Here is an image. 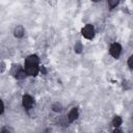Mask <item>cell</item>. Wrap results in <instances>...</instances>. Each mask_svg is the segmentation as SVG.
I'll return each mask as SVG.
<instances>
[{
	"mask_svg": "<svg viewBox=\"0 0 133 133\" xmlns=\"http://www.w3.org/2000/svg\"><path fill=\"white\" fill-rule=\"evenodd\" d=\"M82 35L87 39H91L95 36V28H94V26L90 25V24L85 25V27L82 29Z\"/></svg>",
	"mask_w": 133,
	"mask_h": 133,
	"instance_id": "cell-1",
	"label": "cell"
},
{
	"mask_svg": "<svg viewBox=\"0 0 133 133\" xmlns=\"http://www.w3.org/2000/svg\"><path fill=\"white\" fill-rule=\"evenodd\" d=\"M109 52H110V54H111L112 57H114V58H118L119 55H121V52H122V47H121V45L117 44V43L112 44V45L110 46Z\"/></svg>",
	"mask_w": 133,
	"mask_h": 133,
	"instance_id": "cell-2",
	"label": "cell"
},
{
	"mask_svg": "<svg viewBox=\"0 0 133 133\" xmlns=\"http://www.w3.org/2000/svg\"><path fill=\"white\" fill-rule=\"evenodd\" d=\"M25 71L29 76H36L39 71L38 64H25Z\"/></svg>",
	"mask_w": 133,
	"mask_h": 133,
	"instance_id": "cell-3",
	"label": "cell"
},
{
	"mask_svg": "<svg viewBox=\"0 0 133 133\" xmlns=\"http://www.w3.org/2000/svg\"><path fill=\"white\" fill-rule=\"evenodd\" d=\"M22 105H23V107L25 109H27V110L30 109L32 107V105H33V99L29 95L23 96V98H22Z\"/></svg>",
	"mask_w": 133,
	"mask_h": 133,
	"instance_id": "cell-4",
	"label": "cell"
},
{
	"mask_svg": "<svg viewBox=\"0 0 133 133\" xmlns=\"http://www.w3.org/2000/svg\"><path fill=\"white\" fill-rule=\"evenodd\" d=\"M38 62H39V59L36 55H30L25 60V64H38Z\"/></svg>",
	"mask_w": 133,
	"mask_h": 133,
	"instance_id": "cell-5",
	"label": "cell"
},
{
	"mask_svg": "<svg viewBox=\"0 0 133 133\" xmlns=\"http://www.w3.org/2000/svg\"><path fill=\"white\" fill-rule=\"evenodd\" d=\"M77 117H78V109H77V108H73V109L70 111L69 115H68V119H69L70 123H72V122H74L75 119H77Z\"/></svg>",
	"mask_w": 133,
	"mask_h": 133,
	"instance_id": "cell-6",
	"label": "cell"
},
{
	"mask_svg": "<svg viewBox=\"0 0 133 133\" xmlns=\"http://www.w3.org/2000/svg\"><path fill=\"white\" fill-rule=\"evenodd\" d=\"M14 34H15L16 37H22L24 35V28H23V26H21V25L17 26L15 28V30H14Z\"/></svg>",
	"mask_w": 133,
	"mask_h": 133,
	"instance_id": "cell-7",
	"label": "cell"
},
{
	"mask_svg": "<svg viewBox=\"0 0 133 133\" xmlns=\"http://www.w3.org/2000/svg\"><path fill=\"white\" fill-rule=\"evenodd\" d=\"M26 76H27V73H26V71H25V70L23 71L22 69H21V70H20V71H19V72H18V73L15 75V77H16L17 79H24Z\"/></svg>",
	"mask_w": 133,
	"mask_h": 133,
	"instance_id": "cell-8",
	"label": "cell"
},
{
	"mask_svg": "<svg viewBox=\"0 0 133 133\" xmlns=\"http://www.w3.org/2000/svg\"><path fill=\"white\" fill-rule=\"evenodd\" d=\"M112 125L114 127H119L122 125V118L119 116H114V118L112 119Z\"/></svg>",
	"mask_w": 133,
	"mask_h": 133,
	"instance_id": "cell-9",
	"label": "cell"
},
{
	"mask_svg": "<svg viewBox=\"0 0 133 133\" xmlns=\"http://www.w3.org/2000/svg\"><path fill=\"white\" fill-rule=\"evenodd\" d=\"M119 0H108V4H109V7L110 8H114L117 4H118Z\"/></svg>",
	"mask_w": 133,
	"mask_h": 133,
	"instance_id": "cell-10",
	"label": "cell"
},
{
	"mask_svg": "<svg viewBox=\"0 0 133 133\" xmlns=\"http://www.w3.org/2000/svg\"><path fill=\"white\" fill-rule=\"evenodd\" d=\"M52 109H53V111H56V112H59V111H61V109H62V107H61V105L59 104V103H55L53 106H52Z\"/></svg>",
	"mask_w": 133,
	"mask_h": 133,
	"instance_id": "cell-11",
	"label": "cell"
},
{
	"mask_svg": "<svg viewBox=\"0 0 133 133\" xmlns=\"http://www.w3.org/2000/svg\"><path fill=\"white\" fill-rule=\"evenodd\" d=\"M128 65H129V68L131 70H133V55H131L129 57V59H128Z\"/></svg>",
	"mask_w": 133,
	"mask_h": 133,
	"instance_id": "cell-12",
	"label": "cell"
},
{
	"mask_svg": "<svg viewBox=\"0 0 133 133\" xmlns=\"http://www.w3.org/2000/svg\"><path fill=\"white\" fill-rule=\"evenodd\" d=\"M75 50H76V52H80V51L82 50V45H81L80 43L76 44V45H75Z\"/></svg>",
	"mask_w": 133,
	"mask_h": 133,
	"instance_id": "cell-13",
	"label": "cell"
},
{
	"mask_svg": "<svg viewBox=\"0 0 133 133\" xmlns=\"http://www.w3.org/2000/svg\"><path fill=\"white\" fill-rule=\"evenodd\" d=\"M1 65H2V68H1V72H3V71H4V68H5V66H4V63L2 62V63H1Z\"/></svg>",
	"mask_w": 133,
	"mask_h": 133,
	"instance_id": "cell-14",
	"label": "cell"
},
{
	"mask_svg": "<svg viewBox=\"0 0 133 133\" xmlns=\"http://www.w3.org/2000/svg\"><path fill=\"white\" fill-rule=\"evenodd\" d=\"M92 1H95V2H98V1H101V0H92Z\"/></svg>",
	"mask_w": 133,
	"mask_h": 133,
	"instance_id": "cell-15",
	"label": "cell"
}]
</instances>
